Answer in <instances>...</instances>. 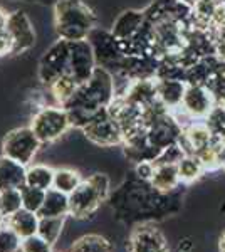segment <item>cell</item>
<instances>
[{
	"label": "cell",
	"mask_w": 225,
	"mask_h": 252,
	"mask_svg": "<svg viewBox=\"0 0 225 252\" xmlns=\"http://www.w3.org/2000/svg\"><path fill=\"white\" fill-rule=\"evenodd\" d=\"M116 97L113 74L106 67L97 66L93 76L86 83L79 84L71 99L64 104L71 126L83 129L97 113H101L111 104Z\"/></svg>",
	"instance_id": "cell-1"
},
{
	"label": "cell",
	"mask_w": 225,
	"mask_h": 252,
	"mask_svg": "<svg viewBox=\"0 0 225 252\" xmlns=\"http://www.w3.org/2000/svg\"><path fill=\"white\" fill-rule=\"evenodd\" d=\"M173 193H160L150 182L136 178L128 180L111 195V205L121 220L145 223V220L157 217L155 214L166 212Z\"/></svg>",
	"instance_id": "cell-2"
},
{
	"label": "cell",
	"mask_w": 225,
	"mask_h": 252,
	"mask_svg": "<svg viewBox=\"0 0 225 252\" xmlns=\"http://www.w3.org/2000/svg\"><path fill=\"white\" fill-rule=\"evenodd\" d=\"M96 17L81 0H57L54 5V27L59 39L84 40L94 29Z\"/></svg>",
	"instance_id": "cell-3"
},
{
	"label": "cell",
	"mask_w": 225,
	"mask_h": 252,
	"mask_svg": "<svg viewBox=\"0 0 225 252\" xmlns=\"http://www.w3.org/2000/svg\"><path fill=\"white\" fill-rule=\"evenodd\" d=\"M109 197V178L103 173H94L81 182L69 195V215L74 219H88Z\"/></svg>",
	"instance_id": "cell-4"
},
{
	"label": "cell",
	"mask_w": 225,
	"mask_h": 252,
	"mask_svg": "<svg viewBox=\"0 0 225 252\" xmlns=\"http://www.w3.org/2000/svg\"><path fill=\"white\" fill-rule=\"evenodd\" d=\"M40 140L31 126L15 128L2 140V155L29 166L40 148Z\"/></svg>",
	"instance_id": "cell-5"
},
{
	"label": "cell",
	"mask_w": 225,
	"mask_h": 252,
	"mask_svg": "<svg viewBox=\"0 0 225 252\" xmlns=\"http://www.w3.org/2000/svg\"><path fill=\"white\" fill-rule=\"evenodd\" d=\"M31 128L40 143H51L71 128V120L63 106H42L32 118Z\"/></svg>",
	"instance_id": "cell-6"
},
{
	"label": "cell",
	"mask_w": 225,
	"mask_h": 252,
	"mask_svg": "<svg viewBox=\"0 0 225 252\" xmlns=\"http://www.w3.org/2000/svg\"><path fill=\"white\" fill-rule=\"evenodd\" d=\"M83 133L91 143L104 146V148H111V146L125 143V135H123L120 125L109 115L108 109L97 113L83 128Z\"/></svg>",
	"instance_id": "cell-7"
},
{
	"label": "cell",
	"mask_w": 225,
	"mask_h": 252,
	"mask_svg": "<svg viewBox=\"0 0 225 252\" xmlns=\"http://www.w3.org/2000/svg\"><path fill=\"white\" fill-rule=\"evenodd\" d=\"M69 56L71 47L69 40L59 39L44 52L39 63V79L49 88L54 81L69 71Z\"/></svg>",
	"instance_id": "cell-8"
},
{
	"label": "cell",
	"mask_w": 225,
	"mask_h": 252,
	"mask_svg": "<svg viewBox=\"0 0 225 252\" xmlns=\"http://www.w3.org/2000/svg\"><path fill=\"white\" fill-rule=\"evenodd\" d=\"M71 56H69V74L74 76V79L79 84L86 83L93 76V72L97 67V61L94 56V51L88 39L84 40H72L69 42Z\"/></svg>",
	"instance_id": "cell-9"
},
{
	"label": "cell",
	"mask_w": 225,
	"mask_h": 252,
	"mask_svg": "<svg viewBox=\"0 0 225 252\" xmlns=\"http://www.w3.org/2000/svg\"><path fill=\"white\" fill-rule=\"evenodd\" d=\"M5 31L9 32L12 42H14V52L12 54H22L31 47H34L35 29L24 10H15L7 15Z\"/></svg>",
	"instance_id": "cell-10"
},
{
	"label": "cell",
	"mask_w": 225,
	"mask_h": 252,
	"mask_svg": "<svg viewBox=\"0 0 225 252\" xmlns=\"http://www.w3.org/2000/svg\"><path fill=\"white\" fill-rule=\"evenodd\" d=\"M214 108H215L214 97H212V94L208 93V89L203 84H187L180 109L192 121L205 120Z\"/></svg>",
	"instance_id": "cell-11"
},
{
	"label": "cell",
	"mask_w": 225,
	"mask_h": 252,
	"mask_svg": "<svg viewBox=\"0 0 225 252\" xmlns=\"http://www.w3.org/2000/svg\"><path fill=\"white\" fill-rule=\"evenodd\" d=\"M88 40L91 44L96 61L101 67H106L109 64H116L125 56L121 49V42L114 37L111 32H106L94 27L91 34H89Z\"/></svg>",
	"instance_id": "cell-12"
},
{
	"label": "cell",
	"mask_w": 225,
	"mask_h": 252,
	"mask_svg": "<svg viewBox=\"0 0 225 252\" xmlns=\"http://www.w3.org/2000/svg\"><path fill=\"white\" fill-rule=\"evenodd\" d=\"M128 252H170V249L157 227L150 223H140L129 235Z\"/></svg>",
	"instance_id": "cell-13"
},
{
	"label": "cell",
	"mask_w": 225,
	"mask_h": 252,
	"mask_svg": "<svg viewBox=\"0 0 225 252\" xmlns=\"http://www.w3.org/2000/svg\"><path fill=\"white\" fill-rule=\"evenodd\" d=\"M187 83L182 79H160L157 78V96L158 101L168 111L182 106Z\"/></svg>",
	"instance_id": "cell-14"
},
{
	"label": "cell",
	"mask_w": 225,
	"mask_h": 252,
	"mask_svg": "<svg viewBox=\"0 0 225 252\" xmlns=\"http://www.w3.org/2000/svg\"><path fill=\"white\" fill-rule=\"evenodd\" d=\"M145 20H146L145 12L125 10V12H121V14L116 17V20L113 22L111 34L120 40V42L129 40L138 31L141 29L143 24H145Z\"/></svg>",
	"instance_id": "cell-15"
},
{
	"label": "cell",
	"mask_w": 225,
	"mask_h": 252,
	"mask_svg": "<svg viewBox=\"0 0 225 252\" xmlns=\"http://www.w3.org/2000/svg\"><path fill=\"white\" fill-rule=\"evenodd\" d=\"M27 166L12 160L9 157H0V192L10 189H22L26 185Z\"/></svg>",
	"instance_id": "cell-16"
},
{
	"label": "cell",
	"mask_w": 225,
	"mask_h": 252,
	"mask_svg": "<svg viewBox=\"0 0 225 252\" xmlns=\"http://www.w3.org/2000/svg\"><path fill=\"white\" fill-rule=\"evenodd\" d=\"M151 187L160 193H171L180 187V175L178 166L173 163H161L155 165L153 177L150 180Z\"/></svg>",
	"instance_id": "cell-17"
},
{
	"label": "cell",
	"mask_w": 225,
	"mask_h": 252,
	"mask_svg": "<svg viewBox=\"0 0 225 252\" xmlns=\"http://www.w3.org/2000/svg\"><path fill=\"white\" fill-rule=\"evenodd\" d=\"M39 214L31 212L27 209H20L19 212L7 217V225L12 227L20 235V239H26L39 232Z\"/></svg>",
	"instance_id": "cell-18"
},
{
	"label": "cell",
	"mask_w": 225,
	"mask_h": 252,
	"mask_svg": "<svg viewBox=\"0 0 225 252\" xmlns=\"http://www.w3.org/2000/svg\"><path fill=\"white\" fill-rule=\"evenodd\" d=\"M69 215V195L56 189L46 192L44 204L39 210V217H67Z\"/></svg>",
	"instance_id": "cell-19"
},
{
	"label": "cell",
	"mask_w": 225,
	"mask_h": 252,
	"mask_svg": "<svg viewBox=\"0 0 225 252\" xmlns=\"http://www.w3.org/2000/svg\"><path fill=\"white\" fill-rule=\"evenodd\" d=\"M77 86H79V83L74 79V76L69 74V72H64L63 76H59V78L49 86V91H51L57 106H64L76 93Z\"/></svg>",
	"instance_id": "cell-20"
},
{
	"label": "cell",
	"mask_w": 225,
	"mask_h": 252,
	"mask_svg": "<svg viewBox=\"0 0 225 252\" xmlns=\"http://www.w3.org/2000/svg\"><path fill=\"white\" fill-rule=\"evenodd\" d=\"M54 175L56 170H52L47 165H29L26 185L47 192V190H51L54 187Z\"/></svg>",
	"instance_id": "cell-21"
},
{
	"label": "cell",
	"mask_w": 225,
	"mask_h": 252,
	"mask_svg": "<svg viewBox=\"0 0 225 252\" xmlns=\"http://www.w3.org/2000/svg\"><path fill=\"white\" fill-rule=\"evenodd\" d=\"M69 252H113V246L99 234H88L72 244Z\"/></svg>",
	"instance_id": "cell-22"
},
{
	"label": "cell",
	"mask_w": 225,
	"mask_h": 252,
	"mask_svg": "<svg viewBox=\"0 0 225 252\" xmlns=\"http://www.w3.org/2000/svg\"><path fill=\"white\" fill-rule=\"evenodd\" d=\"M178 175L182 184H193L205 173V166L202 165L198 157L195 155H185L178 161Z\"/></svg>",
	"instance_id": "cell-23"
},
{
	"label": "cell",
	"mask_w": 225,
	"mask_h": 252,
	"mask_svg": "<svg viewBox=\"0 0 225 252\" xmlns=\"http://www.w3.org/2000/svg\"><path fill=\"white\" fill-rule=\"evenodd\" d=\"M81 182H83V178H81L79 172L71 170V168H59V170H56L54 187H52V189L59 190V192H63V193L71 195L77 187L81 185Z\"/></svg>",
	"instance_id": "cell-24"
},
{
	"label": "cell",
	"mask_w": 225,
	"mask_h": 252,
	"mask_svg": "<svg viewBox=\"0 0 225 252\" xmlns=\"http://www.w3.org/2000/svg\"><path fill=\"white\" fill-rule=\"evenodd\" d=\"M66 217H40L39 220V235L51 244H56L64 229Z\"/></svg>",
	"instance_id": "cell-25"
},
{
	"label": "cell",
	"mask_w": 225,
	"mask_h": 252,
	"mask_svg": "<svg viewBox=\"0 0 225 252\" xmlns=\"http://www.w3.org/2000/svg\"><path fill=\"white\" fill-rule=\"evenodd\" d=\"M215 101V106H225V71H215L203 84Z\"/></svg>",
	"instance_id": "cell-26"
},
{
	"label": "cell",
	"mask_w": 225,
	"mask_h": 252,
	"mask_svg": "<svg viewBox=\"0 0 225 252\" xmlns=\"http://www.w3.org/2000/svg\"><path fill=\"white\" fill-rule=\"evenodd\" d=\"M20 209H24L20 189H10L0 192V212L5 217H10L12 214L19 212Z\"/></svg>",
	"instance_id": "cell-27"
},
{
	"label": "cell",
	"mask_w": 225,
	"mask_h": 252,
	"mask_svg": "<svg viewBox=\"0 0 225 252\" xmlns=\"http://www.w3.org/2000/svg\"><path fill=\"white\" fill-rule=\"evenodd\" d=\"M20 193H22V207L31 212L39 214L40 207L44 204V198H46V192L40 189H34L31 185H24L20 189Z\"/></svg>",
	"instance_id": "cell-28"
},
{
	"label": "cell",
	"mask_w": 225,
	"mask_h": 252,
	"mask_svg": "<svg viewBox=\"0 0 225 252\" xmlns=\"http://www.w3.org/2000/svg\"><path fill=\"white\" fill-rule=\"evenodd\" d=\"M22 239L12 227L5 223L0 227V252H19Z\"/></svg>",
	"instance_id": "cell-29"
},
{
	"label": "cell",
	"mask_w": 225,
	"mask_h": 252,
	"mask_svg": "<svg viewBox=\"0 0 225 252\" xmlns=\"http://www.w3.org/2000/svg\"><path fill=\"white\" fill-rule=\"evenodd\" d=\"M52 247H54V244L40 237L39 234L22 239V244H20V251L22 252H54Z\"/></svg>",
	"instance_id": "cell-30"
},
{
	"label": "cell",
	"mask_w": 225,
	"mask_h": 252,
	"mask_svg": "<svg viewBox=\"0 0 225 252\" xmlns=\"http://www.w3.org/2000/svg\"><path fill=\"white\" fill-rule=\"evenodd\" d=\"M210 32L212 40H214L215 54L222 61H225V26H214Z\"/></svg>",
	"instance_id": "cell-31"
},
{
	"label": "cell",
	"mask_w": 225,
	"mask_h": 252,
	"mask_svg": "<svg viewBox=\"0 0 225 252\" xmlns=\"http://www.w3.org/2000/svg\"><path fill=\"white\" fill-rule=\"evenodd\" d=\"M153 172H155L153 161H141V163H136V166H134V177L140 178V180H145V182L151 180Z\"/></svg>",
	"instance_id": "cell-32"
},
{
	"label": "cell",
	"mask_w": 225,
	"mask_h": 252,
	"mask_svg": "<svg viewBox=\"0 0 225 252\" xmlns=\"http://www.w3.org/2000/svg\"><path fill=\"white\" fill-rule=\"evenodd\" d=\"M14 52V42L7 31H0V58Z\"/></svg>",
	"instance_id": "cell-33"
},
{
	"label": "cell",
	"mask_w": 225,
	"mask_h": 252,
	"mask_svg": "<svg viewBox=\"0 0 225 252\" xmlns=\"http://www.w3.org/2000/svg\"><path fill=\"white\" fill-rule=\"evenodd\" d=\"M178 252H190L192 249H193V242H192V239H183V241L178 242Z\"/></svg>",
	"instance_id": "cell-34"
},
{
	"label": "cell",
	"mask_w": 225,
	"mask_h": 252,
	"mask_svg": "<svg viewBox=\"0 0 225 252\" xmlns=\"http://www.w3.org/2000/svg\"><path fill=\"white\" fill-rule=\"evenodd\" d=\"M5 24H7V14L0 9V31H5Z\"/></svg>",
	"instance_id": "cell-35"
},
{
	"label": "cell",
	"mask_w": 225,
	"mask_h": 252,
	"mask_svg": "<svg viewBox=\"0 0 225 252\" xmlns=\"http://www.w3.org/2000/svg\"><path fill=\"white\" fill-rule=\"evenodd\" d=\"M219 252H225V230L219 239Z\"/></svg>",
	"instance_id": "cell-36"
},
{
	"label": "cell",
	"mask_w": 225,
	"mask_h": 252,
	"mask_svg": "<svg viewBox=\"0 0 225 252\" xmlns=\"http://www.w3.org/2000/svg\"><path fill=\"white\" fill-rule=\"evenodd\" d=\"M5 223H7V217L2 212H0V227H3Z\"/></svg>",
	"instance_id": "cell-37"
},
{
	"label": "cell",
	"mask_w": 225,
	"mask_h": 252,
	"mask_svg": "<svg viewBox=\"0 0 225 252\" xmlns=\"http://www.w3.org/2000/svg\"><path fill=\"white\" fill-rule=\"evenodd\" d=\"M180 2H183V3H187V5H193V3H195V0H180Z\"/></svg>",
	"instance_id": "cell-38"
},
{
	"label": "cell",
	"mask_w": 225,
	"mask_h": 252,
	"mask_svg": "<svg viewBox=\"0 0 225 252\" xmlns=\"http://www.w3.org/2000/svg\"><path fill=\"white\" fill-rule=\"evenodd\" d=\"M222 168H224V172H225V158H224V163H222Z\"/></svg>",
	"instance_id": "cell-39"
},
{
	"label": "cell",
	"mask_w": 225,
	"mask_h": 252,
	"mask_svg": "<svg viewBox=\"0 0 225 252\" xmlns=\"http://www.w3.org/2000/svg\"><path fill=\"white\" fill-rule=\"evenodd\" d=\"M222 2H224V3H225V0H222Z\"/></svg>",
	"instance_id": "cell-40"
}]
</instances>
